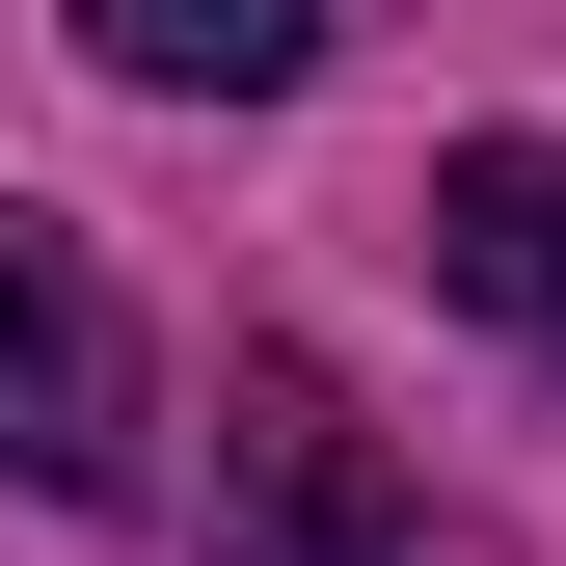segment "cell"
<instances>
[{"mask_svg":"<svg viewBox=\"0 0 566 566\" xmlns=\"http://www.w3.org/2000/svg\"><path fill=\"white\" fill-rule=\"evenodd\" d=\"M324 28L350 0H82V54L135 108H270V82H324Z\"/></svg>","mask_w":566,"mask_h":566,"instance_id":"4","label":"cell"},{"mask_svg":"<svg viewBox=\"0 0 566 566\" xmlns=\"http://www.w3.org/2000/svg\"><path fill=\"white\" fill-rule=\"evenodd\" d=\"M0 459L54 485V513H108L135 485V350H108V270L0 189Z\"/></svg>","mask_w":566,"mask_h":566,"instance_id":"2","label":"cell"},{"mask_svg":"<svg viewBox=\"0 0 566 566\" xmlns=\"http://www.w3.org/2000/svg\"><path fill=\"white\" fill-rule=\"evenodd\" d=\"M217 566H405V485L324 350H217Z\"/></svg>","mask_w":566,"mask_h":566,"instance_id":"1","label":"cell"},{"mask_svg":"<svg viewBox=\"0 0 566 566\" xmlns=\"http://www.w3.org/2000/svg\"><path fill=\"white\" fill-rule=\"evenodd\" d=\"M405 243H432L459 324H513L539 378H566V135H459V163L405 189Z\"/></svg>","mask_w":566,"mask_h":566,"instance_id":"3","label":"cell"}]
</instances>
